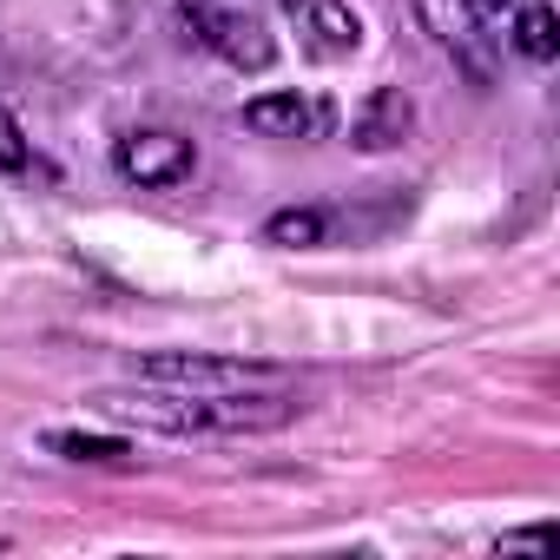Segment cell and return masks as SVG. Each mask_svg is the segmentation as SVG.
I'll return each instance as SVG.
<instances>
[{
    "label": "cell",
    "mask_w": 560,
    "mask_h": 560,
    "mask_svg": "<svg viewBox=\"0 0 560 560\" xmlns=\"http://www.w3.org/2000/svg\"><path fill=\"white\" fill-rule=\"evenodd\" d=\"M416 132V100L402 93V86H376L363 106H357V119H350V145L357 152H389V145H402Z\"/></svg>",
    "instance_id": "cell-6"
},
{
    "label": "cell",
    "mask_w": 560,
    "mask_h": 560,
    "mask_svg": "<svg viewBox=\"0 0 560 560\" xmlns=\"http://www.w3.org/2000/svg\"><path fill=\"white\" fill-rule=\"evenodd\" d=\"M291 21H298V47L311 60H350L363 47V21L350 0H291Z\"/></svg>",
    "instance_id": "cell-5"
},
{
    "label": "cell",
    "mask_w": 560,
    "mask_h": 560,
    "mask_svg": "<svg viewBox=\"0 0 560 560\" xmlns=\"http://www.w3.org/2000/svg\"><path fill=\"white\" fill-rule=\"evenodd\" d=\"M0 172H34V139L21 132L8 106H0Z\"/></svg>",
    "instance_id": "cell-11"
},
{
    "label": "cell",
    "mask_w": 560,
    "mask_h": 560,
    "mask_svg": "<svg viewBox=\"0 0 560 560\" xmlns=\"http://www.w3.org/2000/svg\"><path fill=\"white\" fill-rule=\"evenodd\" d=\"M244 126L264 132V139H311V132L324 126V113H317L298 86H284V93H257V100H244Z\"/></svg>",
    "instance_id": "cell-7"
},
{
    "label": "cell",
    "mask_w": 560,
    "mask_h": 560,
    "mask_svg": "<svg viewBox=\"0 0 560 560\" xmlns=\"http://www.w3.org/2000/svg\"><path fill=\"white\" fill-rule=\"evenodd\" d=\"M139 383L198 389V396H244V389H291V370L250 363V357H205V350H145L132 363Z\"/></svg>",
    "instance_id": "cell-2"
},
{
    "label": "cell",
    "mask_w": 560,
    "mask_h": 560,
    "mask_svg": "<svg viewBox=\"0 0 560 560\" xmlns=\"http://www.w3.org/2000/svg\"><path fill=\"white\" fill-rule=\"evenodd\" d=\"M185 27H191V40H198L205 54H218V60L237 67V73H264V67L277 60V40H270L264 14L244 8V0H191Z\"/></svg>",
    "instance_id": "cell-3"
},
{
    "label": "cell",
    "mask_w": 560,
    "mask_h": 560,
    "mask_svg": "<svg viewBox=\"0 0 560 560\" xmlns=\"http://www.w3.org/2000/svg\"><path fill=\"white\" fill-rule=\"evenodd\" d=\"M330 211L324 205H284V211H270L264 218V244H277V250H317V244H330Z\"/></svg>",
    "instance_id": "cell-10"
},
{
    "label": "cell",
    "mask_w": 560,
    "mask_h": 560,
    "mask_svg": "<svg viewBox=\"0 0 560 560\" xmlns=\"http://www.w3.org/2000/svg\"><path fill=\"white\" fill-rule=\"evenodd\" d=\"M521 8V0H468V14H481V21H508Z\"/></svg>",
    "instance_id": "cell-12"
},
{
    "label": "cell",
    "mask_w": 560,
    "mask_h": 560,
    "mask_svg": "<svg viewBox=\"0 0 560 560\" xmlns=\"http://www.w3.org/2000/svg\"><path fill=\"white\" fill-rule=\"evenodd\" d=\"M547 540H553V534H547V527H527V534H508V540H501V547H508V553H521V547H534V553H540V547H547Z\"/></svg>",
    "instance_id": "cell-13"
},
{
    "label": "cell",
    "mask_w": 560,
    "mask_h": 560,
    "mask_svg": "<svg viewBox=\"0 0 560 560\" xmlns=\"http://www.w3.org/2000/svg\"><path fill=\"white\" fill-rule=\"evenodd\" d=\"M93 409L126 429L152 435H270L298 416L291 389H244V396H198V389H165V383H119L93 389Z\"/></svg>",
    "instance_id": "cell-1"
},
{
    "label": "cell",
    "mask_w": 560,
    "mask_h": 560,
    "mask_svg": "<svg viewBox=\"0 0 560 560\" xmlns=\"http://www.w3.org/2000/svg\"><path fill=\"white\" fill-rule=\"evenodd\" d=\"M508 21H514V27H508V40H514V54H521V60H534V67L560 60V14L547 8V0H521Z\"/></svg>",
    "instance_id": "cell-9"
},
{
    "label": "cell",
    "mask_w": 560,
    "mask_h": 560,
    "mask_svg": "<svg viewBox=\"0 0 560 560\" xmlns=\"http://www.w3.org/2000/svg\"><path fill=\"white\" fill-rule=\"evenodd\" d=\"M47 448L73 468H139V448L119 442V435H86V429H54Z\"/></svg>",
    "instance_id": "cell-8"
},
{
    "label": "cell",
    "mask_w": 560,
    "mask_h": 560,
    "mask_svg": "<svg viewBox=\"0 0 560 560\" xmlns=\"http://www.w3.org/2000/svg\"><path fill=\"white\" fill-rule=\"evenodd\" d=\"M113 172L139 191H172L198 172V145L185 132H165V126H139V132L113 139Z\"/></svg>",
    "instance_id": "cell-4"
}]
</instances>
